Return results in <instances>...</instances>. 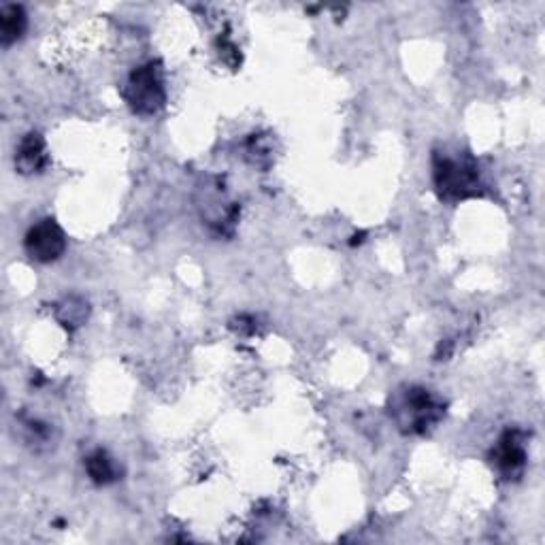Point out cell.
<instances>
[{
	"label": "cell",
	"mask_w": 545,
	"mask_h": 545,
	"mask_svg": "<svg viewBox=\"0 0 545 545\" xmlns=\"http://www.w3.org/2000/svg\"><path fill=\"white\" fill-rule=\"evenodd\" d=\"M49 164L47 147L39 132H28L15 150V169L22 175L41 173Z\"/></svg>",
	"instance_id": "6"
},
{
	"label": "cell",
	"mask_w": 545,
	"mask_h": 545,
	"mask_svg": "<svg viewBox=\"0 0 545 545\" xmlns=\"http://www.w3.org/2000/svg\"><path fill=\"white\" fill-rule=\"evenodd\" d=\"M28 28V15L22 5H3L0 9V45L18 43Z\"/></svg>",
	"instance_id": "7"
},
{
	"label": "cell",
	"mask_w": 545,
	"mask_h": 545,
	"mask_svg": "<svg viewBox=\"0 0 545 545\" xmlns=\"http://www.w3.org/2000/svg\"><path fill=\"white\" fill-rule=\"evenodd\" d=\"M433 181L441 201L456 203L465 201V198L480 194V173H477V164L471 156H448L435 154L433 158Z\"/></svg>",
	"instance_id": "2"
},
{
	"label": "cell",
	"mask_w": 545,
	"mask_h": 545,
	"mask_svg": "<svg viewBox=\"0 0 545 545\" xmlns=\"http://www.w3.org/2000/svg\"><path fill=\"white\" fill-rule=\"evenodd\" d=\"M56 316L64 328H69V330L79 328L88 320V303L77 299V296H71V299H66L64 303L58 305Z\"/></svg>",
	"instance_id": "9"
},
{
	"label": "cell",
	"mask_w": 545,
	"mask_h": 545,
	"mask_svg": "<svg viewBox=\"0 0 545 545\" xmlns=\"http://www.w3.org/2000/svg\"><path fill=\"white\" fill-rule=\"evenodd\" d=\"M24 252L30 260L49 264L66 252V235L56 220L47 218L32 226L24 237Z\"/></svg>",
	"instance_id": "4"
},
{
	"label": "cell",
	"mask_w": 545,
	"mask_h": 545,
	"mask_svg": "<svg viewBox=\"0 0 545 545\" xmlns=\"http://www.w3.org/2000/svg\"><path fill=\"white\" fill-rule=\"evenodd\" d=\"M494 465L505 480H520L526 469V448L518 431H507L501 439L497 450L492 452Z\"/></svg>",
	"instance_id": "5"
},
{
	"label": "cell",
	"mask_w": 545,
	"mask_h": 545,
	"mask_svg": "<svg viewBox=\"0 0 545 545\" xmlns=\"http://www.w3.org/2000/svg\"><path fill=\"white\" fill-rule=\"evenodd\" d=\"M390 414L405 435H424L445 416V407L420 386H407L396 390L390 399Z\"/></svg>",
	"instance_id": "1"
},
{
	"label": "cell",
	"mask_w": 545,
	"mask_h": 545,
	"mask_svg": "<svg viewBox=\"0 0 545 545\" xmlns=\"http://www.w3.org/2000/svg\"><path fill=\"white\" fill-rule=\"evenodd\" d=\"M126 103L139 115H156L167 105V88L160 62H147L128 75L124 88Z\"/></svg>",
	"instance_id": "3"
},
{
	"label": "cell",
	"mask_w": 545,
	"mask_h": 545,
	"mask_svg": "<svg viewBox=\"0 0 545 545\" xmlns=\"http://www.w3.org/2000/svg\"><path fill=\"white\" fill-rule=\"evenodd\" d=\"M86 471L90 480L98 486H107L118 480V467L105 450H96L86 458Z\"/></svg>",
	"instance_id": "8"
}]
</instances>
